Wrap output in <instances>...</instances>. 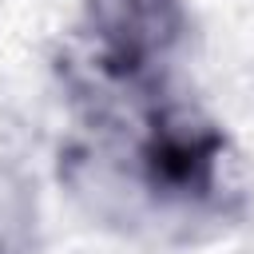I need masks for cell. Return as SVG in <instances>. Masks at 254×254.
Segmentation results:
<instances>
[{"mask_svg": "<svg viewBox=\"0 0 254 254\" xmlns=\"http://www.w3.org/2000/svg\"><path fill=\"white\" fill-rule=\"evenodd\" d=\"M155 183L187 194H202L214 179V159H218V139L190 123L187 115H167L155 127V139L147 147Z\"/></svg>", "mask_w": 254, "mask_h": 254, "instance_id": "6da1fadb", "label": "cell"}, {"mask_svg": "<svg viewBox=\"0 0 254 254\" xmlns=\"http://www.w3.org/2000/svg\"><path fill=\"white\" fill-rule=\"evenodd\" d=\"M95 12L103 24V36L131 60L163 48L175 32L171 0H95Z\"/></svg>", "mask_w": 254, "mask_h": 254, "instance_id": "7a4b0ae2", "label": "cell"}]
</instances>
